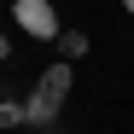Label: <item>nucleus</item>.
<instances>
[{"label": "nucleus", "mask_w": 134, "mask_h": 134, "mask_svg": "<svg viewBox=\"0 0 134 134\" xmlns=\"http://www.w3.org/2000/svg\"><path fill=\"white\" fill-rule=\"evenodd\" d=\"M6 58H12V35L0 29V64H6Z\"/></svg>", "instance_id": "obj_6"}, {"label": "nucleus", "mask_w": 134, "mask_h": 134, "mask_svg": "<svg viewBox=\"0 0 134 134\" xmlns=\"http://www.w3.org/2000/svg\"><path fill=\"white\" fill-rule=\"evenodd\" d=\"M12 24L18 29H29L35 41H58V12H53V0H12Z\"/></svg>", "instance_id": "obj_1"}, {"label": "nucleus", "mask_w": 134, "mask_h": 134, "mask_svg": "<svg viewBox=\"0 0 134 134\" xmlns=\"http://www.w3.org/2000/svg\"><path fill=\"white\" fill-rule=\"evenodd\" d=\"M122 12H128V18H134V0H122Z\"/></svg>", "instance_id": "obj_7"}, {"label": "nucleus", "mask_w": 134, "mask_h": 134, "mask_svg": "<svg viewBox=\"0 0 134 134\" xmlns=\"http://www.w3.org/2000/svg\"><path fill=\"white\" fill-rule=\"evenodd\" d=\"M0 128H24V99H0Z\"/></svg>", "instance_id": "obj_5"}, {"label": "nucleus", "mask_w": 134, "mask_h": 134, "mask_svg": "<svg viewBox=\"0 0 134 134\" xmlns=\"http://www.w3.org/2000/svg\"><path fill=\"white\" fill-rule=\"evenodd\" d=\"M58 53H64V64L87 58V35H82V29H64V35H58Z\"/></svg>", "instance_id": "obj_4"}, {"label": "nucleus", "mask_w": 134, "mask_h": 134, "mask_svg": "<svg viewBox=\"0 0 134 134\" xmlns=\"http://www.w3.org/2000/svg\"><path fill=\"white\" fill-rule=\"evenodd\" d=\"M35 87H41L47 99H58V105H64V99H70V64H64V58H58V64H47Z\"/></svg>", "instance_id": "obj_3"}, {"label": "nucleus", "mask_w": 134, "mask_h": 134, "mask_svg": "<svg viewBox=\"0 0 134 134\" xmlns=\"http://www.w3.org/2000/svg\"><path fill=\"white\" fill-rule=\"evenodd\" d=\"M58 111H64V105H58V99H47V93L35 87V93L24 99V122H29V128H53V122H58Z\"/></svg>", "instance_id": "obj_2"}]
</instances>
